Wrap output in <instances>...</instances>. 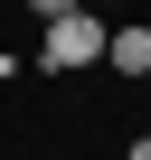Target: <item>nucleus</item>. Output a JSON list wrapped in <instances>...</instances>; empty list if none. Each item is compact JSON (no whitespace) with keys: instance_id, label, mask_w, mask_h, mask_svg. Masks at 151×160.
<instances>
[{"instance_id":"f257e3e1","label":"nucleus","mask_w":151,"mask_h":160,"mask_svg":"<svg viewBox=\"0 0 151 160\" xmlns=\"http://www.w3.org/2000/svg\"><path fill=\"white\" fill-rule=\"evenodd\" d=\"M104 38H113V28L85 10V0H76V10H57V19H47V47H38V66H66V75H76V66H104Z\"/></svg>"},{"instance_id":"f03ea898","label":"nucleus","mask_w":151,"mask_h":160,"mask_svg":"<svg viewBox=\"0 0 151 160\" xmlns=\"http://www.w3.org/2000/svg\"><path fill=\"white\" fill-rule=\"evenodd\" d=\"M104 66H113V75H151V28H142V19L113 28V38H104Z\"/></svg>"},{"instance_id":"7ed1b4c3","label":"nucleus","mask_w":151,"mask_h":160,"mask_svg":"<svg viewBox=\"0 0 151 160\" xmlns=\"http://www.w3.org/2000/svg\"><path fill=\"white\" fill-rule=\"evenodd\" d=\"M29 10H38V19H57V10H76V0H29Z\"/></svg>"},{"instance_id":"20e7f679","label":"nucleus","mask_w":151,"mask_h":160,"mask_svg":"<svg viewBox=\"0 0 151 160\" xmlns=\"http://www.w3.org/2000/svg\"><path fill=\"white\" fill-rule=\"evenodd\" d=\"M123 160H151V132H142V141H132V151H123Z\"/></svg>"},{"instance_id":"39448f33","label":"nucleus","mask_w":151,"mask_h":160,"mask_svg":"<svg viewBox=\"0 0 151 160\" xmlns=\"http://www.w3.org/2000/svg\"><path fill=\"white\" fill-rule=\"evenodd\" d=\"M0 75H10V47H0Z\"/></svg>"}]
</instances>
